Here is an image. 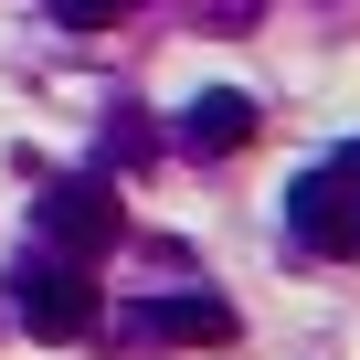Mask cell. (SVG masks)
I'll return each instance as SVG.
<instances>
[{
  "label": "cell",
  "mask_w": 360,
  "mask_h": 360,
  "mask_svg": "<svg viewBox=\"0 0 360 360\" xmlns=\"http://www.w3.org/2000/svg\"><path fill=\"white\" fill-rule=\"evenodd\" d=\"M180 138H191V148H244L255 138V96H233V85L191 96V106H180Z\"/></svg>",
  "instance_id": "cell-4"
},
{
  "label": "cell",
  "mask_w": 360,
  "mask_h": 360,
  "mask_svg": "<svg viewBox=\"0 0 360 360\" xmlns=\"http://www.w3.org/2000/svg\"><path fill=\"white\" fill-rule=\"evenodd\" d=\"M11 307H22L32 339H85L96 328V276L64 265V255H22L11 265Z\"/></svg>",
  "instance_id": "cell-1"
},
{
  "label": "cell",
  "mask_w": 360,
  "mask_h": 360,
  "mask_svg": "<svg viewBox=\"0 0 360 360\" xmlns=\"http://www.w3.org/2000/svg\"><path fill=\"white\" fill-rule=\"evenodd\" d=\"M64 22H75V32H96V22H117V0H64Z\"/></svg>",
  "instance_id": "cell-6"
},
{
  "label": "cell",
  "mask_w": 360,
  "mask_h": 360,
  "mask_svg": "<svg viewBox=\"0 0 360 360\" xmlns=\"http://www.w3.org/2000/svg\"><path fill=\"white\" fill-rule=\"evenodd\" d=\"M43 233H53L64 265L106 255L117 244V191H106V180H53V191H43Z\"/></svg>",
  "instance_id": "cell-3"
},
{
  "label": "cell",
  "mask_w": 360,
  "mask_h": 360,
  "mask_svg": "<svg viewBox=\"0 0 360 360\" xmlns=\"http://www.w3.org/2000/svg\"><path fill=\"white\" fill-rule=\"evenodd\" d=\"M286 223H297V244H318V255H360V148H339L328 169L297 180V191H286Z\"/></svg>",
  "instance_id": "cell-2"
},
{
  "label": "cell",
  "mask_w": 360,
  "mask_h": 360,
  "mask_svg": "<svg viewBox=\"0 0 360 360\" xmlns=\"http://www.w3.org/2000/svg\"><path fill=\"white\" fill-rule=\"evenodd\" d=\"M148 328L159 339H233V307L223 297H148Z\"/></svg>",
  "instance_id": "cell-5"
}]
</instances>
